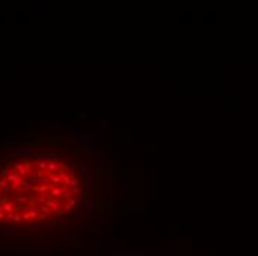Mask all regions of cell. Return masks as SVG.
Listing matches in <instances>:
<instances>
[{"mask_svg": "<svg viewBox=\"0 0 258 256\" xmlns=\"http://www.w3.org/2000/svg\"><path fill=\"white\" fill-rule=\"evenodd\" d=\"M105 175V167L102 166V165H96L95 166V169H93V176H95V181L96 182H99L101 179H102V176Z\"/></svg>", "mask_w": 258, "mask_h": 256, "instance_id": "6da1fadb", "label": "cell"}, {"mask_svg": "<svg viewBox=\"0 0 258 256\" xmlns=\"http://www.w3.org/2000/svg\"><path fill=\"white\" fill-rule=\"evenodd\" d=\"M114 170H116V167H114L113 165H110V163H108V165H107V167H105V173H108V175L111 176V175L114 173Z\"/></svg>", "mask_w": 258, "mask_h": 256, "instance_id": "7a4b0ae2", "label": "cell"}, {"mask_svg": "<svg viewBox=\"0 0 258 256\" xmlns=\"http://www.w3.org/2000/svg\"><path fill=\"white\" fill-rule=\"evenodd\" d=\"M80 170H82V173H87V166H86V165H82V166H80Z\"/></svg>", "mask_w": 258, "mask_h": 256, "instance_id": "3957f363", "label": "cell"}]
</instances>
